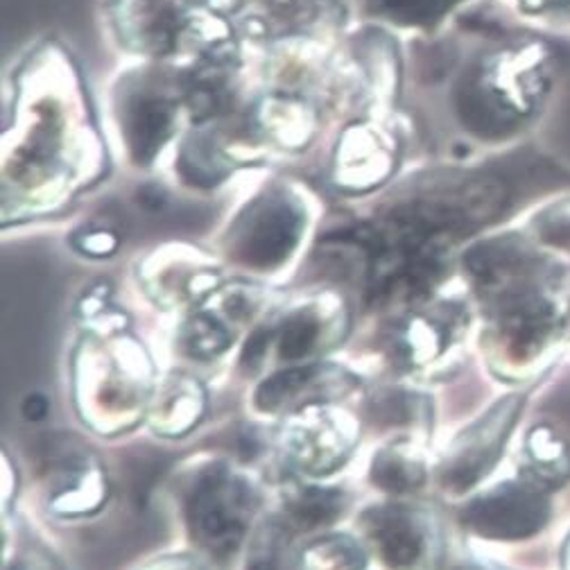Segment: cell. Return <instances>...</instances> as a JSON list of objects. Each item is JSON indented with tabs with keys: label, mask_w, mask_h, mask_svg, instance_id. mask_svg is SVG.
I'll return each instance as SVG.
<instances>
[{
	"label": "cell",
	"mask_w": 570,
	"mask_h": 570,
	"mask_svg": "<svg viewBox=\"0 0 570 570\" xmlns=\"http://www.w3.org/2000/svg\"><path fill=\"white\" fill-rule=\"evenodd\" d=\"M508 197L510 188L493 173L480 168H435L407 181L383 218L446 243L501 216Z\"/></svg>",
	"instance_id": "3957f363"
},
{
	"label": "cell",
	"mask_w": 570,
	"mask_h": 570,
	"mask_svg": "<svg viewBox=\"0 0 570 570\" xmlns=\"http://www.w3.org/2000/svg\"><path fill=\"white\" fill-rule=\"evenodd\" d=\"M267 19L285 37L324 39L344 26L346 10L340 0H267Z\"/></svg>",
	"instance_id": "9a60e30c"
},
{
	"label": "cell",
	"mask_w": 570,
	"mask_h": 570,
	"mask_svg": "<svg viewBox=\"0 0 570 570\" xmlns=\"http://www.w3.org/2000/svg\"><path fill=\"white\" fill-rule=\"evenodd\" d=\"M421 480V471L401 455H381L374 464V482L390 491H405Z\"/></svg>",
	"instance_id": "7402d4cb"
},
{
	"label": "cell",
	"mask_w": 570,
	"mask_h": 570,
	"mask_svg": "<svg viewBox=\"0 0 570 570\" xmlns=\"http://www.w3.org/2000/svg\"><path fill=\"white\" fill-rule=\"evenodd\" d=\"M269 340H272V333H269V331H258V333L249 340V344H247V348H245L243 363H258V358L265 353Z\"/></svg>",
	"instance_id": "d4e9b609"
},
{
	"label": "cell",
	"mask_w": 570,
	"mask_h": 570,
	"mask_svg": "<svg viewBox=\"0 0 570 570\" xmlns=\"http://www.w3.org/2000/svg\"><path fill=\"white\" fill-rule=\"evenodd\" d=\"M306 227L299 197L283 184L263 188L236 218L229 243L234 258L249 267H276L293 254Z\"/></svg>",
	"instance_id": "5b68a950"
},
{
	"label": "cell",
	"mask_w": 570,
	"mask_h": 570,
	"mask_svg": "<svg viewBox=\"0 0 570 570\" xmlns=\"http://www.w3.org/2000/svg\"><path fill=\"white\" fill-rule=\"evenodd\" d=\"M320 326L311 315H297L285 324L281 337V355L285 361H299L315 346Z\"/></svg>",
	"instance_id": "44dd1931"
},
{
	"label": "cell",
	"mask_w": 570,
	"mask_h": 570,
	"mask_svg": "<svg viewBox=\"0 0 570 570\" xmlns=\"http://www.w3.org/2000/svg\"><path fill=\"white\" fill-rule=\"evenodd\" d=\"M111 118L127 159L150 168L188 118L177 66L142 61L127 68L111 87Z\"/></svg>",
	"instance_id": "277c9868"
},
{
	"label": "cell",
	"mask_w": 570,
	"mask_h": 570,
	"mask_svg": "<svg viewBox=\"0 0 570 570\" xmlns=\"http://www.w3.org/2000/svg\"><path fill=\"white\" fill-rule=\"evenodd\" d=\"M243 125L261 148L302 153L320 134L322 111L306 91L269 89L249 105Z\"/></svg>",
	"instance_id": "ba28073f"
},
{
	"label": "cell",
	"mask_w": 570,
	"mask_h": 570,
	"mask_svg": "<svg viewBox=\"0 0 570 570\" xmlns=\"http://www.w3.org/2000/svg\"><path fill=\"white\" fill-rule=\"evenodd\" d=\"M372 534L387 566L396 570L416 568L428 550V534L416 517L405 510H381L372 517Z\"/></svg>",
	"instance_id": "5bb4252c"
},
{
	"label": "cell",
	"mask_w": 570,
	"mask_h": 570,
	"mask_svg": "<svg viewBox=\"0 0 570 570\" xmlns=\"http://www.w3.org/2000/svg\"><path fill=\"white\" fill-rule=\"evenodd\" d=\"M315 367H295V370H285L272 376L267 383L261 385L256 394V403L263 410H276L285 399L293 396L297 390H302L313 376Z\"/></svg>",
	"instance_id": "d6986e66"
},
{
	"label": "cell",
	"mask_w": 570,
	"mask_h": 570,
	"mask_svg": "<svg viewBox=\"0 0 570 570\" xmlns=\"http://www.w3.org/2000/svg\"><path fill=\"white\" fill-rule=\"evenodd\" d=\"M105 19L114 41L142 61L181 57L188 8L177 0H105Z\"/></svg>",
	"instance_id": "8992f818"
},
{
	"label": "cell",
	"mask_w": 570,
	"mask_h": 570,
	"mask_svg": "<svg viewBox=\"0 0 570 570\" xmlns=\"http://www.w3.org/2000/svg\"><path fill=\"white\" fill-rule=\"evenodd\" d=\"M403 153L401 134L383 118H358L337 136L331 157V179L348 193L383 186L396 170Z\"/></svg>",
	"instance_id": "52a82bcc"
},
{
	"label": "cell",
	"mask_w": 570,
	"mask_h": 570,
	"mask_svg": "<svg viewBox=\"0 0 570 570\" xmlns=\"http://www.w3.org/2000/svg\"><path fill=\"white\" fill-rule=\"evenodd\" d=\"M510 6L517 14L537 23L554 28L570 26V0H510Z\"/></svg>",
	"instance_id": "603a6c76"
},
{
	"label": "cell",
	"mask_w": 570,
	"mask_h": 570,
	"mask_svg": "<svg viewBox=\"0 0 570 570\" xmlns=\"http://www.w3.org/2000/svg\"><path fill=\"white\" fill-rule=\"evenodd\" d=\"M530 446H532V458L539 466L541 480L559 482L563 475H568L570 462L563 451V444L559 440H554V435H550L548 431H537L532 435Z\"/></svg>",
	"instance_id": "ffe728a7"
},
{
	"label": "cell",
	"mask_w": 570,
	"mask_h": 570,
	"mask_svg": "<svg viewBox=\"0 0 570 570\" xmlns=\"http://www.w3.org/2000/svg\"><path fill=\"white\" fill-rule=\"evenodd\" d=\"M306 570H361L363 554L344 539H328L317 543L304 559Z\"/></svg>",
	"instance_id": "e0dca14e"
},
{
	"label": "cell",
	"mask_w": 570,
	"mask_h": 570,
	"mask_svg": "<svg viewBox=\"0 0 570 570\" xmlns=\"http://www.w3.org/2000/svg\"><path fill=\"white\" fill-rule=\"evenodd\" d=\"M519 407L521 401L517 396L503 399L473 428V431H469L458 442L455 453L451 455L444 471V480L451 489H466L478 478L484 475V471L491 466L498 453H501L510 428L517 421Z\"/></svg>",
	"instance_id": "7c38bea8"
},
{
	"label": "cell",
	"mask_w": 570,
	"mask_h": 570,
	"mask_svg": "<svg viewBox=\"0 0 570 570\" xmlns=\"http://www.w3.org/2000/svg\"><path fill=\"white\" fill-rule=\"evenodd\" d=\"M340 510L342 495L333 489H304L291 503L293 521L306 530L331 523Z\"/></svg>",
	"instance_id": "2e32d148"
},
{
	"label": "cell",
	"mask_w": 570,
	"mask_h": 570,
	"mask_svg": "<svg viewBox=\"0 0 570 570\" xmlns=\"http://www.w3.org/2000/svg\"><path fill=\"white\" fill-rule=\"evenodd\" d=\"M190 528L208 550L232 552L238 548L249 517V493L227 473H208L190 498Z\"/></svg>",
	"instance_id": "9c48e42d"
},
{
	"label": "cell",
	"mask_w": 570,
	"mask_h": 570,
	"mask_svg": "<svg viewBox=\"0 0 570 570\" xmlns=\"http://www.w3.org/2000/svg\"><path fill=\"white\" fill-rule=\"evenodd\" d=\"M471 0H358L363 17L372 23L435 32Z\"/></svg>",
	"instance_id": "4fadbf2b"
},
{
	"label": "cell",
	"mask_w": 570,
	"mask_h": 570,
	"mask_svg": "<svg viewBox=\"0 0 570 570\" xmlns=\"http://www.w3.org/2000/svg\"><path fill=\"white\" fill-rule=\"evenodd\" d=\"M557 52L539 39L484 48L460 70L451 102L460 125L478 140L521 134L546 107L557 82Z\"/></svg>",
	"instance_id": "7a4b0ae2"
},
{
	"label": "cell",
	"mask_w": 570,
	"mask_h": 570,
	"mask_svg": "<svg viewBox=\"0 0 570 570\" xmlns=\"http://www.w3.org/2000/svg\"><path fill=\"white\" fill-rule=\"evenodd\" d=\"M249 570H274V566L269 561H252Z\"/></svg>",
	"instance_id": "4316f807"
},
{
	"label": "cell",
	"mask_w": 570,
	"mask_h": 570,
	"mask_svg": "<svg viewBox=\"0 0 570 570\" xmlns=\"http://www.w3.org/2000/svg\"><path fill=\"white\" fill-rule=\"evenodd\" d=\"M107 173V142L82 70L59 39L35 43L12 73L3 199L50 204Z\"/></svg>",
	"instance_id": "6da1fadb"
},
{
	"label": "cell",
	"mask_w": 570,
	"mask_h": 570,
	"mask_svg": "<svg viewBox=\"0 0 570 570\" xmlns=\"http://www.w3.org/2000/svg\"><path fill=\"white\" fill-rule=\"evenodd\" d=\"M548 517L546 498L528 487H503L478 498L466 510V523L491 539H523L534 534Z\"/></svg>",
	"instance_id": "8fae6325"
},
{
	"label": "cell",
	"mask_w": 570,
	"mask_h": 570,
	"mask_svg": "<svg viewBox=\"0 0 570 570\" xmlns=\"http://www.w3.org/2000/svg\"><path fill=\"white\" fill-rule=\"evenodd\" d=\"M46 412H48V401H46L41 394H32V396H28V401L23 403V414H26L28 419H32V421L46 416Z\"/></svg>",
	"instance_id": "484cf974"
},
{
	"label": "cell",
	"mask_w": 570,
	"mask_h": 570,
	"mask_svg": "<svg viewBox=\"0 0 570 570\" xmlns=\"http://www.w3.org/2000/svg\"><path fill=\"white\" fill-rule=\"evenodd\" d=\"M351 59V70L358 78H335V85H351L348 91H355V98L374 114L379 109L390 111L401 89V55L394 39L383 26H370L358 37H353Z\"/></svg>",
	"instance_id": "30bf717a"
},
{
	"label": "cell",
	"mask_w": 570,
	"mask_h": 570,
	"mask_svg": "<svg viewBox=\"0 0 570 570\" xmlns=\"http://www.w3.org/2000/svg\"><path fill=\"white\" fill-rule=\"evenodd\" d=\"M462 570H469V568H462Z\"/></svg>",
	"instance_id": "83f0119b"
},
{
	"label": "cell",
	"mask_w": 570,
	"mask_h": 570,
	"mask_svg": "<svg viewBox=\"0 0 570 570\" xmlns=\"http://www.w3.org/2000/svg\"><path fill=\"white\" fill-rule=\"evenodd\" d=\"M229 344V335L208 317L193 320L184 331V348L195 358H213Z\"/></svg>",
	"instance_id": "ac0fdd59"
},
{
	"label": "cell",
	"mask_w": 570,
	"mask_h": 570,
	"mask_svg": "<svg viewBox=\"0 0 570 570\" xmlns=\"http://www.w3.org/2000/svg\"><path fill=\"white\" fill-rule=\"evenodd\" d=\"M80 247H82L87 254L102 256V254H111V252L118 247V238H116L111 232H96V234L82 236V238H80Z\"/></svg>",
	"instance_id": "cb8c5ba5"
}]
</instances>
